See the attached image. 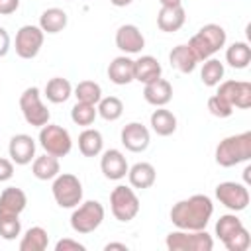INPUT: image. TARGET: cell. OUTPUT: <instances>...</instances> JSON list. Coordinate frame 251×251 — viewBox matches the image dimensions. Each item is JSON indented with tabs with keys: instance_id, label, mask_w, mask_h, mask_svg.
<instances>
[{
	"instance_id": "cell-17",
	"label": "cell",
	"mask_w": 251,
	"mask_h": 251,
	"mask_svg": "<svg viewBox=\"0 0 251 251\" xmlns=\"http://www.w3.org/2000/svg\"><path fill=\"white\" fill-rule=\"evenodd\" d=\"M27 196L22 188L8 186L0 194V218L4 216H20L25 210Z\"/></svg>"
},
{
	"instance_id": "cell-5",
	"label": "cell",
	"mask_w": 251,
	"mask_h": 251,
	"mask_svg": "<svg viewBox=\"0 0 251 251\" xmlns=\"http://www.w3.org/2000/svg\"><path fill=\"white\" fill-rule=\"evenodd\" d=\"M53 198L61 208H76L82 202V184L78 176L71 173L57 175L53 178Z\"/></svg>"
},
{
	"instance_id": "cell-41",
	"label": "cell",
	"mask_w": 251,
	"mask_h": 251,
	"mask_svg": "<svg viewBox=\"0 0 251 251\" xmlns=\"http://www.w3.org/2000/svg\"><path fill=\"white\" fill-rule=\"evenodd\" d=\"M20 6V0H0V16L14 14Z\"/></svg>"
},
{
	"instance_id": "cell-45",
	"label": "cell",
	"mask_w": 251,
	"mask_h": 251,
	"mask_svg": "<svg viewBox=\"0 0 251 251\" xmlns=\"http://www.w3.org/2000/svg\"><path fill=\"white\" fill-rule=\"evenodd\" d=\"M161 6H180L182 0H159Z\"/></svg>"
},
{
	"instance_id": "cell-22",
	"label": "cell",
	"mask_w": 251,
	"mask_h": 251,
	"mask_svg": "<svg viewBox=\"0 0 251 251\" xmlns=\"http://www.w3.org/2000/svg\"><path fill=\"white\" fill-rule=\"evenodd\" d=\"M127 178H129V184L133 188L143 190V188L153 186L157 173H155V167L151 163H135L131 169H127Z\"/></svg>"
},
{
	"instance_id": "cell-33",
	"label": "cell",
	"mask_w": 251,
	"mask_h": 251,
	"mask_svg": "<svg viewBox=\"0 0 251 251\" xmlns=\"http://www.w3.org/2000/svg\"><path fill=\"white\" fill-rule=\"evenodd\" d=\"M222 78H224V65L218 59H212V57L206 59L200 71V80L206 86H216L222 82Z\"/></svg>"
},
{
	"instance_id": "cell-27",
	"label": "cell",
	"mask_w": 251,
	"mask_h": 251,
	"mask_svg": "<svg viewBox=\"0 0 251 251\" xmlns=\"http://www.w3.org/2000/svg\"><path fill=\"white\" fill-rule=\"evenodd\" d=\"M151 127L157 135L167 137L176 131V118L171 110H165L163 106H159V110L151 114Z\"/></svg>"
},
{
	"instance_id": "cell-39",
	"label": "cell",
	"mask_w": 251,
	"mask_h": 251,
	"mask_svg": "<svg viewBox=\"0 0 251 251\" xmlns=\"http://www.w3.org/2000/svg\"><path fill=\"white\" fill-rule=\"evenodd\" d=\"M14 176V163L12 159H4L0 157V182H6Z\"/></svg>"
},
{
	"instance_id": "cell-8",
	"label": "cell",
	"mask_w": 251,
	"mask_h": 251,
	"mask_svg": "<svg viewBox=\"0 0 251 251\" xmlns=\"http://www.w3.org/2000/svg\"><path fill=\"white\" fill-rule=\"evenodd\" d=\"M39 145L45 149V153L53 157H65L71 153L73 139L65 127L55 126V124H45L39 129Z\"/></svg>"
},
{
	"instance_id": "cell-4",
	"label": "cell",
	"mask_w": 251,
	"mask_h": 251,
	"mask_svg": "<svg viewBox=\"0 0 251 251\" xmlns=\"http://www.w3.org/2000/svg\"><path fill=\"white\" fill-rule=\"evenodd\" d=\"M165 243H167L169 251H212V247H214V239L210 233H206V229L171 231L167 235Z\"/></svg>"
},
{
	"instance_id": "cell-20",
	"label": "cell",
	"mask_w": 251,
	"mask_h": 251,
	"mask_svg": "<svg viewBox=\"0 0 251 251\" xmlns=\"http://www.w3.org/2000/svg\"><path fill=\"white\" fill-rule=\"evenodd\" d=\"M143 98L153 106H165L173 98V84L165 78H157L153 82H147L143 88Z\"/></svg>"
},
{
	"instance_id": "cell-34",
	"label": "cell",
	"mask_w": 251,
	"mask_h": 251,
	"mask_svg": "<svg viewBox=\"0 0 251 251\" xmlns=\"http://www.w3.org/2000/svg\"><path fill=\"white\" fill-rule=\"evenodd\" d=\"M243 227L241 220L235 216V214H224L220 216V220L216 222V235L222 239V243L226 239H229L233 233H237L239 229Z\"/></svg>"
},
{
	"instance_id": "cell-2",
	"label": "cell",
	"mask_w": 251,
	"mask_h": 251,
	"mask_svg": "<svg viewBox=\"0 0 251 251\" xmlns=\"http://www.w3.org/2000/svg\"><path fill=\"white\" fill-rule=\"evenodd\" d=\"M251 159V131L229 135L216 147V163L220 167H235Z\"/></svg>"
},
{
	"instance_id": "cell-10",
	"label": "cell",
	"mask_w": 251,
	"mask_h": 251,
	"mask_svg": "<svg viewBox=\"0 0 251 251\" xmlns=\"http://www.w3.org/2000/svg\"><path fill=\"white\" fill-rule=\"evenodd\" d=\"M216 198L229 210L233 212H241L247 208L249 204V190L245 184L241 182H220L216 186Z\"/></svg>"
},
{
	"instance_id": "cell-7",
	"label": "cell",
	"mask_w": 251,
	"mask_h": 251,
	"mask_svg": "<svg viewBox=\"0 0 251 251\" xmlns=\"http://www.w3.org/2000/svg\"><path fill=\"white\" fill-rule=\"evenodd\" d=\"M20 110L24 114V120L33 127H43L45 124H49L51 114H49L47 106L41 102V94H39L37 86H29L22 92Z\"/></svg>"
},
{
	"instance_id": "cell-19",
	"label": "cell",
	"mask_w": 251,
	"mask_h": 251,
	"mask_svg": "<svg viewBox=\"0 0 251 251\" xmlns=\"http://www.w3.org/2000/svg\"><path fill=\"white\" fill-rule=\"evenodd\" d=\"M161 73H163V69H161L159 61L151 55H143L137 61H133V80L147 84V82L161 78Z\"/></svg>"
},
{
	"instance_id": "cell-38",
	"label": "cell",
	"mask_w": 251,
	"mask_h": 251,
	"mask_svg": "<svg viewBox=\"0 0 251 251\" xmlns=\"http://www.w3.org/2000/svg\"><path fill=\"white\" fill-rule=\"evenodd\" d=\"M208 110H210V114L216 116V118H229V116L233 114V106L227 104V102H226L224 98H220L218 94H214V96L208 98Z\"/></svg>"
},
{
	"instance_id": "cell-15",
	"label": "cell",
	"mask_w": 251,
	"mask_h": 251,
	"mask_svg": "<svg viewBox=\"0 0 251 251\" xmlns=\"http://www.w3.org/2000/svg\"><path fill=\"white\" fill-rule=\"evenodd\" d=\"M8 153H10L12 163H16V165H27V163H31L33 157H35V141H33V137L27 135V133L14 135L10 139Z\"/></svg>"
},
{
	"instance_id": "cell-1",
	"label": "cell",
	"mask_w": 251,
	"mask_h": 251,
	"mask_svg": "<svg viewBox=\"0 0 251 251\" xmlns=\"http://www.w3.org/2000/svg\"><path fill=\"white\" fill-rule=\"evenodd\" d=\"M214 214V204L206 194H194L186 200H178L171 208V222L178 229L198 231L206 229Z\"/></svg>"
},
{
	"instance_id": "cell-14",
	"label": "cell",
	"mask_w": 251,
	"mask_h": 251,
	"mask_svg": "<svg viewBox=\"0 0 251 251\" xmlns=\"http://www.w3.org/2000/svg\"><path fill=\"white\" fill-rule=\"evenodd\" d=\"M116 47L120 51H124L126 55H133V53H139L143 47H145V37L143 33L139 31L137 25L133 24H124L118 27L116 31Z\"/></svg>"
},
{
	"instance_id": "cell-32",
	"label": "cell",
	"mask_w": 251,
	"mask_h": 251,
	"mask_svg": "<svg viewBox=\"0 0 251 251\" xmlns=\"http://www.w3.org/2000/svg\"><path fill=\"white\" fill-rule=\"evenodd\" d=\"M96 110H98V116L104 118L106 122H116L124 114V104L116 96H106V98H100Z\"/></svg>"
},
{
	"instance_id": "cell-36",
	"label": "cell",
	"mask_w": 251,
	"mask_h": 251,
	"mask_svg": "<svg viewBox=\"0 0 251 251\" xmlns=\"http://www.w3.org/2000/svg\"><path fill=\"white\" fill-rule=\"evenodd\" d=\"M224 245L227 251H247L251 245V235L245 227H241L237 233H233L229 239H226Z\"/></svg>"
},
{
	"instance_id": "cell-18",
	"label": "cell",
	"mask_w": 251,
	"mask_h": 251,
	"mask_svg": "<svg viewBox=\"0 0 251 251\" xmlns=\"http://www.w3.org/2000/svg\"><path fill=\"white\" fill-rule=\"evenodd\" d=\"M186 22V14L182 6H161L159 14H157V25L161 31L173 33L178 31Z\"/></svg>"
},
{
	"instance_id": "cell-16",
	"label": "cell",
	"mask_w": 251,
	"mask_h": 251,
	"mask_svg": "<svg viewBox=\"0 0 251 251\" xmlns=\"http://www.w3.org/2000/svg\"><path fill=\"white\" fill-rule=\"evenodd\" d=\"M100 169L104 173L106 178L110 180H120L127 175V161L124 157L122 151L118 149H108L102 153V159H100Z\"/></svg>"
},
{
	"instance_id": "cell-35",
	"label": "cell",
	"mask_w": 251,
	"mask_h": 251,
	"mask_svg": "<svg viewBox=\"0 0 251 251\" xmlns=\"http://www.w3.org/2000/svg\"><path fill=\"white\" fill-rule=\"evenodd\" d=\"M98 116V110L94 104H86V102H76L71 110V120L76 124V126H92L94 120Z\"/></svg>"
},
{
	"instance_id": "cell-30",
	"label": "cell",
	"mask_w": 251,
	"mask_h": 251,
	"mask_svg": "<svg viewBox=\"0 0 251 251\" xmlns=\"http://www.w3.org/2000/svg\"><path fill=\"white\" fill-rule=\"evenodd\" d=\"M226 61L233 69H245L251 63V47L245 41H235L226 51Z\"/></svg>"
},
{
	"instance_id": "cell-46",
	"label": "cell",
	"mask_w": 251,
	"mask_h": 251,
	"mask_svg": "<svg viewBox=\"0 0 251 251\" xmlns=\"http://www.w3.org/2000/svg\"><path fill=\"white\" fill-rule=\"evenodd\" d=\"M249 173H251V167H247V169L243 171V176H245V182H249Z\"/></svg>"
},
{
	"instance_id": "cell-11",
	"label": "cell",
	"mask_w": 251,
	"mask_h": 251,
	"mask_svg": "<svg viewBox=\"0 0 251 251\" xmlns=\"http://www.w3.org/2000/svg\"><path fill=\"white\" fill-rule=\"evenodd\" d=\"M43 31L39 25H22L16 33V53L22 59H33L43 45Z\"/></svg>"
},
{
	"instance_id": "cell-21",
	"label": "cell",
	"mask_w": 251,
	"mask_h": 251,
	"mask_svg": "<svg viewBox=\"0 0 251 251\" xmlns=\"http://www.w3.org/2000/svg\"><path fill=\"white\" fill-rule=\"evenodd\" d=\"M108 78L114 84H129L133 80V59H129L127 55H120L116 57L110 65H108Z\"/></svg>"
},
{
	"instance_id": "cell-26",
	"label": "cell",
	"mask_w": 251,
	"mask_h": 251,
	"mask_svg": "<svg viewBox=\"0 0 251 251\" xmlns=\"http://www.w3.org/2000/svg\"><path fill=\"white\" fill-rule=\"evenodd\" d=\"M61 167H59V157H53L49 153L41 155V157H35L33 159V165H31V173L35 178L39 180H51L59 175Z\"/></svg>"
},
{
	"instance_id": "cell-42",
	"label": "cell",
	"mask_w": 251,
	"mask_h": 251,
	"mask_svg": "<svg viewBox=\"0 0 251 251\" xmlns=\"http://www.w3.org/2000/svg\"><path fill=\"white\" fill-rule=\"evenodd\" d=\"M10 51V35L4 27H0V57H4Z\"/></svg>"
},
{
	"instance_id": "cell-43",
	"label": "cell",
	"mask_w": 251,
	"mask_h": 251,
	"mask_svg": "<svg viewBox=\"0 0 251 251\" xmlns=\"http://www.w3.org/2000/svg\"><path fill=\"white\" fill-rule=\"evenodd\" d=\"M104 249H106V251H112V249H122V251H127V245H126V243H108Z\"/></svg>"
},
{
	"instance_id": "cell-31",
	"label": "cell",
	"mask_w": 251,
	"mask_h": 251,
	"mask_svg": "<svg viewBox=\"0 0 251 251\" xmlns=\"http://www.w3.org/2000/svg\"><path fill=\"white\" fill-rule=\"evenodd\" d=\"M75 96H76V102H86L96 106L102 98V88L94 80H80L75 86Z\"/></svg>"
},
{
	"instance_id": "cell-3",
	"label": "cell",
	"mask_w": 251,
	"mask_h": 251,
	"mask_svg": "<svg viewBox=\"0 0 251 251\" xmlns=\"http://www.w3.org/2000/svg\"><path fill=\"white\" fill-rule=\"evenodd\" d=\"M186 45L190 47V51L194 53L198 63L206 61L226 45V29L218 24H206L198 29V33H194L190 37V41Z\"/></svg>"
},
{
	"instance_id": "cell-29",
	"label": "cell",
	"mask_w": 251,
	"mask_h": 251,
	"mask_svg": "<svg viewBox=\"0 0 251 251\" xmlns=\"http://www.w3.org/2000/svg\"><path fill=\"white\" fill-rule=\"evenodd\" d=\"M49 245V235L41 226H33L20 241V251H43Z\"/></svg>"
},
{
	"instance_id": "cell-24",
	"label": "cell",
	"mask_w": 251,
	"mask_h": 251,
	"mask_svg": "<svg viewBox=\"0 0 251 251\" xmlns=\"http://www.w3.org/2000/svg\"><path fill=\"white\" fill-rule=\"evenodd\" d=\"M169 61H171V65L176 71H180L184 75L192 73L196 69V65H198V59L194 57V53L190 51L188 45H176V47H173V51L169 53Z\"/></svg>"
},
{
	"instance_id": "cell-28",
	"label": "cell",
	"mask_w": 251,
	"mask_h": 251,
	"mask_svg": "<svg viewBox=\"0 0 251 251\" xmlns=\"http://www.w3.org/2000/svg\"><path fill=\"white\" fill-rule=\"evenodd\" d=\"M73 94V86L67 78L63 76H53L51 80H47L45 84V96L49 102L53 104H61V102H67L69 96Z\"/></svg>"
},
{
	"instance_id": "cell-23",
	"label": "cell",
	"mask_w": 251,
	"mask_h": 251,
	"mask_svg": "<svg viewBox=\"0 0 251 251\" xmlns=\"http://www.w3.org/2000/svg\"><path fill=\"white\" fill-rule=\"evenodd\" d=\"M67 12L61 8H47L41 16H39V27L43 33H59L67 27Z\"/></svg>"
},
{
	"instance_id": "cell-9",
	"label": "cell",
	"mask_w": 251,
	"mask_h": 251,
	"mask_svg": "<svg viewBox=\"0 0 251 251\" xmlns=\"http://www.w3.org/2000/svg\"><path fill=\"white\" fill-rule=\"evenodd\" d=\"M110 208L118 222H131L139 212V198L133 188L118 184L110 194Z\"/></svg>"
},
{
	"instance_id": "cell-13",
	"label": "cell",
	"mask_w": 251,
	"mask_h": 251,
	"mask_svg": "<svg viewBox=\"0 0 251 251\" xmlns=\"http://www.w3.org/2000/svg\"><path fill=\"white\" fill-rule=\"evenodd\" d=\"M120 139H122V145L131 151V153H141L149 147V129L139 124V122H129L122 127V133H120Z\"/></svg>"
},
{
	"instance_id": "cell-44",
	"label": "cell",
	"mask_w": 251,
	"mask_h": 251,
	"mask_svg": "<svg viewBox=\"0 0 251 251\" xmlns=\"http://www.w3.org/2000/svg\"><path fill=\"white\" fill-rule=\"evenodd\" d=\"M110 2H112L116 8H126V6H129L133 0H110Z\"/></svg>"
},
{
	"instance_id": "cell-6",
	"label": "cell",
	"mask_w": 251,
	"mask_h": 251,
	"mask_svg": "<svg viewBox=\"0 0 251 251\" xmlns=\"http://www.w3.org/2000/svg\"><path fill=\"white\" fill-rule=\"evenodd\" d=\"M104 222V206L98 200H86L71 214V227L76 233H92Z\"/></svg>"
},
{
	"instance_id": "cell-12",
	"label": "cell",
	"mask_w": 251,
	"mask_h": 251,
	"mask_svg": "<svg viewBox=\"0 0 251 251\" xmlns=\"http://www.w3.org/2000/svg\"><path fill=\"white\" fill-rule=\"evenodd\" d=\"M233 108H249L251 106V82L247 80H224L216 92Z\"/></svg>"
},
{
	"instance_id": "cell-25",
	"label": "cell",
	"mask_w": 251,
	"mask_h": 251,
	"mask_svg": "<svg viewBox=\"0 0 251 251\" xmlns=\"http://www.w3.org/2000/svg\"><path fill=\"white\" fill-rule=\"evenodd\" d=\"M102 147H104V139H102V133L98 129L86 127L84 131H80V135H78V151L84 157H98L102 153Z\"/></svg>"
},
{
	"instance_id": "cell-37",
	"label": "cell",
	"mask_w": 251,
	"mask_h": 251,
	"mask_svg": "<svg viewBox=\"0 0 251 251\" xmlns=\"http://www.w3.org/2000/svg\"><path fill=\"white\" fill-rule=\"evenodd\" d=\"M22 231V224L18 220V216H4L0 218V237L4 239H16Z\"/></svg>"
},
{
	"instance_id": "cell-40",
	"label": "cell",
	"mask_w": 251,
	"mask_h": 251,
	"mask_svg": "<svg viewBox=\"0 0 251 251\" xmlns=\"http://www.w3.org/2000/svg\"><path fill=\"white\" fill-rule=\"evenodd\" d=\"M86 247L82 245V243H78V241H73V239H61V241H57V245H55V251H84Z\"/></svg>"
}]
</instances>
